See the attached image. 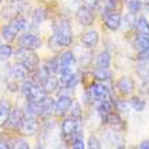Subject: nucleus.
<instances>
[{
  "instance_id": "cd10ccee",
  "label": "nucleus",
  "mask_w": 149,
  "mask_h": 149,
  "mask_svg": "<svg viewBox=\"0 0 149 149\" xmlns=\"http://www.w3.org/2000/svg\"><path fill=\"white\" fill-rule=\"evenodd\" d=\"M94 76L95 79H98V80H110L111 79V72L109 71V68H96L94 72Z\"/></svg>"
},
{
  "instance_id": "4c0bfd02",
  "label": "nucleus",
  "mask_w": 149,
  "mask_h": 149,
  "mask_svg": "<svg viewBox=\"0 0 149 149\" xmlns=\"http://www.w3.org/2000/svg\"><path fill=\"white\" fill-rule=\"evenodd\" d=\"M137 58L140 60V61H149V47L148 49H145V50L138 52Z\"/></svg>"
},
{
  "instance_id": "bb28decb",
  "label": "nucleus",
  "mask_w": 149,
  "mask_h": 149,
  "mask_svg": "<svg viewBox=\"0 0 149 149\" xmlns=\"http://www.w3.org/2000/svg\"><path fill=\"white\" fill-rule=\"evenodd\" d=\"M45 68L47 69V72L50 74L56 73V72H60V58L58 57H52L46 61L45 64Z\"/></svg>"
},
{
  "instance_id": "f3484780",
  "label": "nucleus",
  "mask_w": 149,
  "mask_h": 149,
  "mask_svg": "<svg viewBox=\"0 0 149 149\" xmlns=\"http://www.w3.org/2000/svg\"><path fill=\"white\" fill-rule=\"evenodd\" d=\"M58 84H60V79H57L56 76H53V74H49L41 86H42V88L45 90L46 94H53V92L57 91Z\"/></svg>"
},
{
  "instance_id": "ea45409f",
  "label": "nucleus",
  "mask_w": 149,
  "mask_h": 149,
  "mask_svg": "<svg viewBox=\"0 0 149 149\" xmlns=\"http://www.w3.org/2000/svg\"><path fill=\"white\" fill-rule=\"evenodd\" d=\"M98 4H99V0H84V6L88 7L90 10H95L98 7Z\"/></svg>"
},
{
  "instance_id": "473e14b6",
  "label": "nucleus",
  "mask_w": 149,
  "mask_h": 149,
  "mask_svg": "<svg viewBox=\"0 0 149 149\" xmlns=\"http://www.w3.org/2000/svg\"><path fill=\"white\" fill-rule=\"evenodd\" d=\"M118 6H119V0H106V3H104V10H103V11H106V15L110 14V12H115Z\"/></svg>"
},
{
  "instance_id": "f257e3e1",
  "label": "nucleus",
  "mask_w": 149,
  "mask_h": 149,
  "mask_svg": "<svg viewBox=\"0 0 149 149\" xmlns=\"http://www.w3.org/2000/svg\"><path fill=\"white\" fill-rule=\"evenodd\" d=\"M54 37L60 46H69L73 41L72 27L68 19H61L54 24Z\"/></svg>"
},
{
  "instance_id": "dca6fc26",
  "label": "nucleus",
  "mask_w": 149,
  "mask_h": 149,
  "mask_svg": "<svg viewBox=\"0 0 149 149\" xmlns=\"http://www.w3.org/2000/svg\"><path fill=\"white\" fill-rule=\"evenodd\" d=\"M113 109H114V103L111 102L109 98L103 99V100H99V104H98V113L99 115L102 117V119L104 121L111 113H113Z\"/></svg>"
},
{
  "instance_id": "20e7f679",
  "label": "nucleus",
  "mask_w": 149,
  "mask_h": 149,
  "mask_svg": "<svg viewBox=\"0 0 149 149\" xmlns=\"http://www.w3.org/2000/svg\"><path fill=\"white\" fill-rule=\"evenodd\" d=\"M18 43H19V47H23L26 50L34 52L41 47L42 41H41V38H38V37L31 34V33H24V34H22L18 38Z\"/></svg>"
},
{
  "instance_id": "39448f33",
  "label": "nucleus",
  "mask_w": 149,
  "mask_h": 149,
  "mask_svg": "<svg viewBox=\"0 0 149 149\" xmlns=\"http://www.w3.org/2000/svg\"><path fill=\"white\" fill-rule=\"evenodd\" d=\"M61 133H63L64 137H71L72 140H74L76 137H81L77 129V119L73 117L67 118L61 125Z\"/></svg>"
},
{
  "instance_id": "9d476101",
  "label": "nucleus",
  "mask_w": 149,
  "mask_h": 149,
  "mask_svg": "<svg viewBox=\"0 0 149 149\" xmlns=\"http://www.w3.org/2000/svg\"><path fill=\"white\" fill-rule=\"evenodd\" d=\"M88 90H90L88 91L90 96L92 99H95V100H103V99L109 98V96H107V95H109V90H107L103 84L95 83V84H92Z\"/></svg>"
},
{
  "instance_id": "a211bd4d",
  "label": "nucleus",
  "mask_w": 149,
  "mask_h": 149,
  "mask_svg": "<svg viewBox=\"0 0 149 149\" xmlns=\"http://www.w3.org/2000/svg\"><path fill=\"white\" fill-rule=\"evenodd\" d=\"M23 119H24V118H23V115H22V111L18 110V109H15V110L11 113V115H10L8 126H10L11 129H16V130H18Z\"/></svg>"
},
{
  "instance_id": "2f4dec72",
  "label": "nucleus",
  "mask_w": 149,
  "mask_h": 149,
  "mask_svg": "<svg viewBox=\"0 0 149 149\" xmlns=\"http://www.w3.org/2000/svg\"><path fill=\"white\" fill-rule=\"evenodd\" d=\"M12 56L11 45H0V61H6Z\"/></svg>"
},
{
  "instance_id": "37998d69",
  "label": "nucleus",
  "mask_w": 149,
  "mask_h": 149,
  "mask_svg": "<svg viewBox=\"0 0 149 149\" xmlns=\"http://www.w3.org/2000/svg\"><path fill=\"white\" fill-rule=\"evenodd\" d=\"M0 149H11V146L6 140H3V141H0Z\"/></svg>"
},
{
  "instance_id": "f03ea898",
  "label": "nucleus",
  "mask_w": 149,
  "mask_h": 149,
  "mask_svg": "<svg viewBox=\"0 0 149 149\" xmlns=\"http://www.w3.org/2000/svg\"><path fill=\"white\" fill-rule=\"evenodd\" d=\"M22 92L26 96L27 102H36L39 103L46 98V92L42 88V86H39L33 80H24L23 86H22Z\"/></svg>"
},
{
  "instance_id": "6ab92c4d",
  "label": "nucleus",
  "mask_w": 149,
  "mask_h": 149,
  "mask_svg": "<svg viewBox=\"0 0 149 149\" xmlns=\"http://www.w3.org/2000/svg\"><path fill=\"white\" fill-rule=\"evenodd\" d=\"M10 115H11V111H10L8 102H6V100L0 102V126L7 125L10 121Z\"/></svg>"
},
{
  "instance_id": "393cba45",
  "label": "nucleus",
  "mask_w": 149,
  "mask_h": 149,
  "mask_svg": "<svg viewBox=\"0 0 149 149\" xmlns=\"http://www.w3.org/2000/svg\"><path fill=\"white\" fill-rule=\"evenodd\" d=\"M111 63V56L109 52H102L96 58V67L98 68H109Z\"/></svg>"
},
{
  "instance_id": "c756f323",
  "label": "nucleus",
  "mask_w": 149,
  "mask_h": 149,
  "mask_svg": "<svg viewBox=\"0 0 149 149\" xmlns=\"http://www.w3.org/2000/svg\"><path fill=\"white\" fill-rule=\"evenodd\" d=\"M130 106H132V109L136 111H144L145 110L146 103L144 99L138 98V96H133V98L130 99Z\"/></svg>"
},
{
  "instance_id": "58836bf2",
  "label": "nucleus",
  "mask_w": 149,
  "mask_h": 149,
  "mask_svg": "<svg viewBox=\"0 0 149 149\" xmlns=\"http://www.w3.org/2000/svg\"><path fill=\"white\" fill-rule=\"evenodd\" d=\"M72 117L76 118V119H80V118H81V111H80V106H79V103H74V104H73Z\"/></svg>"
},
{
  "instance_id": "5701e85b",
  "label": "nucleus",
  "mask_w": 149,
  "mask_h": 149,
  "mask_svg": "<svg viewBox=\"0 0 149 149\" xmlns=\"http://www.w3.org/2000/svg\"><path fill=\"white\" fill-rule=\"evenodd\" d=\"M106 140L110 142L115 149H123V138L115 132H111L106 136Z\"/></svg>"
},
{
  "instance_id": "9b49d317",
  "label": "nucleus",
  "mask_w": 149,
  "mask_h": 149,
  "mask_svg": "<svg viewBox=\"0 0 149 149\" xmlns=\"http://www.w3.org/2000/svg\"><path fill=\"white\" fill-rule=\"evenodd\" d=\"M117 87L122 95H130L134 91V80L130 76H122L117 83Z\"/></svg>"
},
{
  "instance_id": "a18cd8bd",
  "label": "nucleus",
  "mask_w": 149,
  "mask_h": 149,
  "mask_svg": "<svg viewBox=\"0 0 149 149\" xmlns=\"http://www.w3.org/2000/svg\"><path fill=\"white\" fill-rule=\"evenodd\" d=\"M20 1H23V0H20Z\"/></svg>"
},
{
  "instance_id": "aec40b11",
  "label": "nucleus",
  "mask_w": 149,
  "mask_h": 149,
  "mask_svg": "<svg viewBox=\"0 0 149 149\" xmlns=\"http://www.w3.org/2000/svg\"><path fill=\"white\" fill-rule=\"evenodd\" d=\"M11 76L15 80H26L29 76V71H27V68L23 67L22 64H18V65H15V67L12 68V71H11Z\"/></svg>"
},
{
  "instance_id": "e433bc0d",
  "label": "nucleus",
  "mask_w": 149,
  "mask_h": 149,
  "mask_svg": "<svg viewBox=\"0 0 149 149\" xmlns=\"http://www.w3.org/2000/svg\"><path fill=\"white\" fill-rule=\"evenodd\" d=\"M72 149H86L84 148V141L81 137H76L72 144Z\"/></svg>"
},
{
  "instance_id": "f704fd0d",
  "label": "nucleus",
  "mask_w": 149,
  "mask_h": 149,
  "mask_svg": "<svg viewBox=\"0 0 149 149\" xmlns=\"http://www.w3.org/2000/svg\"><path fill=\"white\" fill-rule=\"evenodd\" d=\"M88 149H100L99 140L95 136H90V138H88Z\"/></svg>"
},
{
  "instance_id": "2eb2a0df",
  "label": "nucleus",
  "mask_w": 149,
  "mask_h": 149,
  "mask_svg": "<svg viewBox=\"0 0 149 149\" xmlns=\"http://www.w3.org/2000/svg\"><path fill=\"white\" fill-rule=\"evenodd\" d=\"M20 30L18 27H16V24L14 23V22H11V23L6 24L3 27V30H1V36H3V38L7 41V42H12L14 39L18 37V33H19Z\"/></svg>"
},
{
  "instance_id": "79ce46f5",
  "label": "nucleus",
  "mask_w": 149,
  "mask_h": 149,
  "mask_svg": "<svg viewBox=\"0 0 149 149\" xmlns=\"http://www.w3.org/2000/svg\"><path fill=\"white\" fill-rule=\"evenodd\" d=\"M136 149H149V140H145V141H142L140 145L137 146Z\"/></svg>"
},
{
  "instance_id": "6e6552de",
  "label": "nucleus",
  "mask_w": 149,
  "mask_h": 149,
  "mask_svg": "<svg viewBox=\"0 0 149 149\" xmlns=\"http://www.w3.org/2000/svg\"><path fill=\"white\" fill-rule=\"evenodd\" d=\"M72 106H73V100H72L71 96L61 95L58 98V100L54 103V113L57 115H64Z\"/></svg>"
},
{
  "instance_id": "423d86ee",
  "label": "nucleus",
  "mask_w": 149,
  "mask_h": 149,
  "mask_svg": "<svg viewBox=\"0 0 149 149\" xmlns=\"http://www.w3.org/2000/svg\"><path fill=\"white\" fill-rule=\"evenodd\" d=\"M76 18H77L79 23L83 24V26H91V24H94V20H95L92 10H90L86 6L79 7L77 12H76Z\"/></svg>"
},
{
  "instance_id": "f8f14e48",
  "label": "nucleus",
  "mask_w": 149,
  "mask_h": 149,
  "mask_svg": "<svg viewBox=\"0 0 149 149\" xmlns=\"http://www.w3.org/2000/svg\"><path fill=\"white\" fill-rule=\"evenodd\" d=\"M60 58V72L63 71H68V69H72V67L76 63V58H74V54L71 50H67L61 53Z\"/></svg>"
},
{
  "instance_id": "7ed1b4c3",
  "label": "nucleus",
  "mask_w": 149,
  "mask_h": 149,
  "mask_svg": "<svg viewBox=\"0 0 149 149\" xmlns=\"http://www.w3.org/2000/svg\"><path fill=\"white\" fill-rule=\"evenodd\" d=\"M15 57H16V60H19L20 64H22L23 67L27 68L29 72H34L39 65L38 56L30 50H26L23 47H19V49L15 52Z\"/></svg>"
},
{
  "instance_id": "4468645a",
  "label": "nucleus",
  "mask_w": 149,
  "mask_h": 149,
  "mask_svg": "<svg viewBox=\"0 0 149 149\" xmlns=\"http://www.w3.org/2000/svg\"><path fill=\"white\" fill-rule=\"evenodd\" d=\"M104 24H106L107 29H110L113 31L118 30L122 24L121 14H118V12H110V14H107L106 18H104Z\"/></svg>"
},
{
  "instance_id": "1a4fd4ad",
  "label": "nucleus",
  "mask_w": 149,
  "mask_h": 149,
  "mask_svg": "<svg viewBox=\"0 0 149 149\" xmlns=\"http://www.w3.org/2000/svg\"><path fill=\"white\" fill-rule=\"evenodd\" d=\"M18 130L24 136H34L38 132V122L36 119H33V118L23 119Z\"/></svg>"
},
{
  "instance_id": "412c9836",
  "label": "nucleus",
  "mask_w": 149,
  "mask_h": 149,
  "mask_svg": "<svg viewBox=\"0 0 149 149\" xmlns=\"http://www.w3.org/2000/svg\"><path fill=\"white\" fill-rule=\"evenodd\" d=\"M136 72L141 80H149V61H140L136 67Z\"/></svg>"
},
{
  "instance_id": "c9c22d12",
  "label": "nucleus",
  "mask_w": 149,
  "mask_h": 149,
  "mask_svg": "<svg viewBox=\"0 0 149 149\" xmlns=\"http://www.w3.org/2000/svg\"><path fill=\"white\" fill-rule=\"evenodd\" d=\"M12 149H30V146L24 140H15L14 145H12Z\"/></svg>"
},
{
  "instance_id": "a19ab883",
  "label": "nucleus",
  "mask_w": 149,
  "mask_h": 149,
  "mask_svg": "<svg viewBox=\"0 0 149 149\" xmlns=\"http://www.w3.org/2000/svg\"><path fill=\"white\" fill-rule=\"evenodd\" d=\"M115 106H117V109L119 111H122V113H127V104H126V102H118Z\"/></svg>"
},
{
  "instance_id": "4be33fe9",
  "label": "nucleus",
  "mask_w": 149,
  "mask_h": 149,
  "mask_svg": "<svg viewBox=\"0 0 149 149\" xmlns=\"http://www.w3.org/2000/svg\"><path fill=\"white\" fill-rule=\"evenodd\" d=\"M26 111L30 117L36 118V117H42V104L41 102L39 103H36V102H27L26 104Z\"/></svg>"
},
{
  "instance_id": "72a5a7b5",
  "label": "nucleus",
  "mask_w": 149,
  "mask_h": 149,
  "mask_svg": "<svg viewBox=\"0 0 149 149\" xmlns=\"http://www.w3.org/2000/svg\"><path fill=\"white\" fill-rule=\"evenodd\" d=\"M12 22H14V23L16 24V27L19 29L20 31H22V30H24V29L27 27V22H26V19H24V18H20V16H16L15 19L12 20Z\"/></svg>"
},
{
  "instance_id": "c85d7f7f",
  "label": "nucleus",
  "mask_w": 149,
  "mask_h": 149,
  "mask_svg": "<svg viewBox=\"0 0 149 149\" xmlns=\"http://www.w3.org/2000/svg\"><path fill=\"white\" fill-rule=\"evenodd\" d=\"M45 16H46V10L43 7H38L34 10L33 12V23L34 24H39L41 22H43L45 19Z\"/></svg>"
},
{
  "instance_id": "b1692460",
  "label": "nucleus",
  "mask_w": 149,
  "mask_h": 149,
  "mask_svg": "<svg viewBox=\"0 0 149 149\" xmlns=\"http://www.w3.org/2000/svg\"><path fill=\"white\" fill-rule=\"evenodd\" d=\"M136 29H137L138 34L149 37V22L144 16H141V18H138V19L136 20Z\"/></svg>"
},
{
  "instance_id": "49530a36",
  "label": "nucleus",
  "mask_w": 149,
  "mask_h": 149,
  "mask_svg": "<svg viewBox=\"0 0 149 149\" xmlns=\"http://www.w3.org/2000/svg\"><path fill=\"white\" fill-rule=\"evenodd\" d=\"M148 1H149V0H148Z\"/></svg>"
},
{
  "instance_id": "7c9ffc66",
  "label": "nucleus",
  "mask_w": 149,
  "mask_h": 149,
  "mask_svg": "<svg viewBox=\"0 0 149 149\" xmlns=\"http://www.w3.org/2000/svg\"><path fill=\"white\" fill-rule=\"evenodd\" d=\"M126 7H127L130 14L134 15L142 8V1L141 0H126Z\"/></svg>"
},
{
  "instance_id": "ddd939ff",
  "label": "nucleus",
  "mask_w": 149,
  "mask_h": 149,
  "mask_svg": "<svg viewBox=\"0 0 149 149\" xmlns=\"http://www.w3.org/2000/svg\"><path fill=\"white\" fill-rule=\"evenodd\" d=\"M80 41H81V45L84 47H87V49H92V47H95L96 45H98L99 42V34L95 30H90V31L84 33L81 36V38H80Z\"/></svg>"
},
{
  "instance_id": "a878e982",
  "label": "nucleus",
  "mask_w": 149,
  "mask_h": 149,
  "mask_svg": "<svg viewBox=\"0 0 149 149\" xmlns=\"http://www.w3.org/2000/svg\"><path fill=\"white\" fill-rule=\"evenodd\" d=\"M134 47H136L138 52L148 49V47H149V37L141 36V34H137L136 41H134Z\"/></svg>"
},
{
  "instance_id": "0eeeda50",
  "label": "nucleus",
  "mask_w": 149,
  "mask_h": 149,
  "mask_svg": "<svg viewBox=\"0 0 149 149\" xmlns=\"http://www.w3.org/2000/svg\"><path fill=\"white\" fill-rule=\"evenodd\" d=\"M60 73H61V76H60V83L64 86V88H71V90H73L74 87L77 86L79 77H77V74L72 72V69L63 71V72H60Z\"/></svg>"
},
{
  "instance_id": "c03bdc74",
  "label": "nucleus",
  "mask_w": 149,
  "mask_h": 149,
  "mask_svg": "<svg viewBox=\"0 0 149 149\" xmlns=\"http://www.w3.org/2000/svg\"><path fill=\"white\" fill-rule=\"evenodd\" d=\"M37 149H43V148H42V146H37Z\"/></svg>"
}]
</instances>
